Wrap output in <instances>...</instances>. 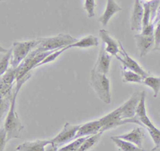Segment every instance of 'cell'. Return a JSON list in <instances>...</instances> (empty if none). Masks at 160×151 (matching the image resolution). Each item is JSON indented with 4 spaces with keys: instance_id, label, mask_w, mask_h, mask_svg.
<instances>
[{
    "instance_id": "6da1fadb",
    "label": "cell",
    "mask_w": 160,
    "mask_h": 151,
    "mask_svg": "<svg viewBox=\"0 0 160 151\" xmlns=\"http://www.w3.org/2000/svg\"><path fill=\"white\" fill-rule=\"evenodd\" d=\"M31 73H29L21 79L16 81L15 87L13 89L11 105L8 112L6 115L4 124V127L7 132L8 141L14 139H19L21 137V135L24 130V126L22 125L16 112V99L18 92L21 87L24 83H25L31 77Z\"/></svg>"
},
{
    "instance_id": "7a4b0ae2",
    "label": "cell",
    "mask_w": 160,
    "mask_h": 151,
    "mask_svg": "<svg viewBox=\"0 0 160 151\" xmlns=\"http://www.w3.org/2000/svg\"><path fill=\"white\" fill-rule=\"evenodd\" d=\"M90 85L102 102L106 104L111 103L110 81L107 75L98 72L92 68L90 73Z\"/></svg>"
},
{
    "instance_id": "3957f363",
    "label": "cell",
    "mask_w": 160,
    "mask_h": 151,
    "mask_svg": "<svg viewBox=\"0 0 160 151\" xmlns=\"http://www.w3.org/2000/svg\"><path fill=\"white\" fill-rule=\"evenodd\" d=\"M41 42V38L27 41H15L12 48V56L10 67L17 68L29 54Z\"/></svg>"
},
{
    "instance_id": "277c9868",
    "label": "cell",
    "mask_w": 160,
    "mask_h": 151,
    "mask_svg": "<svg viewBox=\"0 0 160 151\" xmlns=\"http://www.w3.org/2000/svg\"><path fill=\"white\" fill-rule=\"evenodd\" d=\"M41 39V42L34 48L38 52L56 51L66 47L78 41L77 39L72 37L69 34L63 33L54 36Z\"/></svg>"
},
{
    "instance_id": "5b68a950",
    "label": "cell",
    "mask_w": 160,
    "mask_h": 151,
    "mask_svg": "<svg viewBox=\"0 0 160 151\" xmlns=\"http://www.w3.org/2000/svg\"><path fill=\"white\" fill-rule=\"evenodd\" d=\"M54 51H55L38 52L34 49L16 68V81L21 79L28 74L30 73V71L32 69L36 68L37 65L42 61L48 55Z\"/></svg>"
},
{
    "instance_id": "8992f818",
    "label": "cell",
    "mask_w": 160,
    "mask_h": 151,
    "mask_svg": "<svg viewBox=\"0 0 160 151\" xmlns=\"http://www.w3.org/2000/svg\"><path fill=\"white\" fill-rule=\"evenodd\" d=\"M99 120L102 125L101 132L102 133L107 130L128 123L136 124L142 126L141 122L137 119L136 117L133 120H122L121 117V112L119 107L100 118Z\"/></svg>"
},
{
    "instance_id": "52a82bcc",
    "label": "cell",
    "mask_w": 160,
    "mask_h": 151,
    "mask_svg": "<svg viewBox=\"0 0 160 151\" xmlns=\"http://www.w3.org/2000/svg\"><path fill=\"white\" fill-rule=\"evenodd\" d=\"M80 125H72L69 122L65 123L61 130L51 141L59 148L70 141L74 140Z\"/></svg>"
},
{
    "instance_id": "ba28073f",
    "label": "cell",
    "mask_w": 160,
    "mask_h": 151,
    "mask_svg": "<svg viewBox=\"0 0 160 151\" xmlns=\"http://www.w3.org/2000/svg\"><path fill=\"white\" fill-rule=\"evenodd\" d=\"M141 97V92H135L123 104L119 107L122 120H133Z\"/></svg>"
},
{
    "instance_id": "9c48e42d",
    "label": "cell",
    "mask_w": 160,
    "mask_h": 151,
    "mask_svg": "<svg viewBox=\"0 0 160 151\" xmlns=\"http://www.w3.org/2000/svg\"><path fill=\"white\" fill-rule=\"evenodd\" d=\"M119 42L121 48L120 54H121L122 57H120L118 55L116 56V57L122 63L123 69H128L134 72H136L144 78L149 76L150 75L149 72L145 71L134 59H133L131 56H129L125 51V49H124L121 42L119 41Z\"/></svg>"
},
{
    "instance_id": "30bf717a",
    "label": "cell",
    "mask_w": 160,
    "mask_h": 151,
    "mask_svg": "<svg viewBox=\"0 0 160 151\" xmlns=\"http://www.w3.org/2000/svg\"><path fill=\"white\" fill-rule=\"evenodd\" d=\"M134 39L139 51L141 57L146 56L155 47V39L154 36H146L141 33L135 34Z\"/></svg>"
},
{
    "instance_id": "8fae6325",
    "label": "cell",
    "mask_w": 160,
    "mask_h": 151,
    "mask_svg": "<svg viewBox=\"0 0 160 151\" xmlns=\"http://www.w3.org/2000/svg\"><path fill=\"white\" fill-rule=\"evenodd\" d=\"M144 7L141 0H134L132 12L131 17V29L132 31H141Z\"/></svg>"
},
{
    "instance_id": "7c38bea8",
    "label": "cell",
    "mask_w": 160,
    "mask_h": 151,
    "mask_svg": "<svg viewBox=\"0 0 160 151\" xmlns=\"http://www.w3.org/2000/svg\"><path fill=\"white\" fill-rule=\"evenodd\" d=\"M111 57L112 56L106 52L105 46L104 43L102 42L98 57L93 69L98 72L107 75L110 68Z\"/></svg>"
},
{
    "instance_id": "4fadbf2b",
    "label": "cell",
    "mask_w": 160,
    "mask_h": 151,
    "mask_svg": "<svg viewBox=\"0 0 160 151\" xmlns=\"http://www.w3.org/2000/svg\"><path fill=\"white\" fill-rule=\"evenodd\" d=\"M99 33L102 42L106 44L105 49L108 54L115 57L118 56V53L120 54L121 48L119 41L117 42L116 40L110 36L108 31L104 29H100Z\"/></svg>"
},
{
    "instance_id": "5bb4252c",
    "label": "cell",
    "mask_w": 160,
    "mask_h": 151,
    "mask_svg": "<svg viewBox=\"0 0 160 151\" xmlns=\"http://www.w3.org/2000/svg\"><path fill=\"white\" fill-rule=\"evenodd\" d=\"M101 128L102 125L99 119L81 124V126L78 129L74 139L81 137L91 136L99 132H101Z\"/></svg>"
},
{
    "instance_id": "9a60e30c",
    "label": "cell",
    "mask_w": 160,
    "mask_h": 151,
    "mask_svg": "<svg viewBox=\"0 0 160 151\" xmlns=\"http://www.w3.org/2000/svg\"><path fill=\"white\" fill-rule=\"evenodd\" d=\"M145 100L146 92L145 91H141V97L136 109L135 117L141 122L142 127H146V129L152 128L155 126L147 115L145 106Z\"/></svg>"
},
{
    "instance_id": "2e32d148",
    "label": "cell",
    "mask_w": 160,
    "mask_h": 151,
    "mask_svg": "<svg viewBox=\"0 0 160 151\" xmlns=\"http://www.w3.org/2000/svg\"><path fill=\"white\" fill-rule=\"evenodd\" d=\"M144 135L145 134L142 128L137 127L129 132L116 135V137L131 142L139 148H142V142Z\"/></svg>"
},
{
    "instance_id": "e0dca14e",
    "label": "cell",
    "mask_w": 160,
    "mask_h": 151,
    "mask_svg": "<svg viewBox=\"0 0 160 151\" xmlns=\"http://www.w3.org/2000/svg\"><path fill=\"white\" fill-rule=\"evenodd\" d=\"M50 140H36L26 141L19 144L16 150L17 151H47V146Z\"/></svg>"
},
{
    "instance_id": "ac0fdd59",
    "label": "cell",
    "mask_w": 160,
    "mask_h": 151,
    "mask_svg": "<svg viewBox=\"0 0 160 151\" xmlns=\"http://www.w3.org/2000/svg\"><path fill=\"white\" fill-rule=\"evenodd\" d=\"M121 10L122 8L114 0H107L106 9L102 16L99 17V21L103 26H106L112 16Z\"/></svg>"
},
{
    "instance_id": "d6986e66",
    "label": "cell",
    "mask_w": 160,
    "mask_h": 151,
    "mask_svg": "<svg viewBox=\"0 0 160 151\" xmlns=\"http://www.w3.org/2000/svg\"><path fill=\"white\" fill-rule=\"evenodd\" d=\"M99 45L98 39L92 36L88 35L86 36L80 40H78L76 42L73 44H70L69 46L66 47V49L72 48V47H79V48H88L91 47L98 46Z\"/></svg>"
},
{
    "instance_id": "ffe728a7",
    "label": "cell",
    "mask_w": 160,
    "mask_h": 151,
    "mask_svg": "<svg viewBox=\"0 0 160 151\" xmlns=\"http://www.w3.org/2000/svg\"><path fill=\"white\" fill-rule=\"evenodd\" d=\"M111 140L116 145L119 151H145L143 148H139L132 143L118 138L116 136L111 137Z\"/></svg>"
},
{
    "instance_id": "44dd1931",
    "label": "cell",
    "mask_w": 160,
    "mask_h": 151,
    "mask_svg": "<svg viewBox=\"0 0 160 151\" xmlns=\"http://www.w3.org/2000/svg\"><path fill=\"white\" fill-rule=\"evenodd\" d=\"M0 75H2L9 67L11 56H12V48L9 49H3L1 46L0 51Z\"/></svg>"
},
{
    "instance_id": "7402d4cb",
    "label": "cell",
    "mask_w": 160,
    "mask_h": 151,
    "mask_svg": "<svg viewBox=\"0 0 160 151\" xmlns=\"http://www.w3.org/2000/svg\"><path fill=\"white\" fill-rule=\"evenodd\" d=\"M121 76L123 82H134L143 84L144 77L141 75L132 71L122 69L121 71Z\"/></svg>"
},
{
    "instance_id": "603a6c76",
    "label": "cell",
    "mask_w": 160,
    "mask_h": 151,
    "mask_svg": "<svg viewBox=\"0 0 160 151\" xmlns=\"http://www.w3.org/2000/svg\"><path fill=\"white\" fill-rule=\"evenodd\" d=\"M102 132H99L95 135L88 137L81 145L78 151H88L92 148L99 140Z\"/></svg>"
},
{
    "instance_id": "cb8c5ba5",
    "label": "cell",
    "mask_w": 160,
    "mask_h": 151,
    "mask_svg": "<svg viewBox=\"0 0 160 151\" xmlns=\"http://www.w3.org/2000/svg\"><path fill=\"white\" fill-rule=\"evenodd\" d=\"M143 84L152 89L154 92V97H156L158 96L160 90V76L156 77L149 75L144 79Z\"/></svg>"
},
{
    "instance_id": "d4e9b609",
    "label": "cell",
    "mask_w": 160,
    "mask_h": 151,
    "mask_svg": "<svg viewBox=\"0 0 160 151\" xmlns=\"http://www.w3.org/2000/svg\"><path fill=\"white\" fill-rule=\"evenodd\" d=\"M16 81V68L10 67L1 76V82L6 84H14Z\"/></svg>"
},
{
    "instance_id": "484cf974",
    "label": "cell",
    "mask_w": 160,
    "mask_h": 151,
    "mask_svg": "<svg viewBox=\"0 0 160 151\" xmlns=\"http://www.w3.org/2000/svg\"><path fill=\"white\" fill-rule=\"evenodd\" d=\"M87 137H84L74 139L72 141V142L59 147L58 151H78L81 145Z\"/></svg>"
},
{
    "instance_id": "4316f807",
    "label": "cell",
    "mask_w": 160,
    "mask_h": 151,
    "mask_svg": "<svg viewBox=\"0 0 160 151\" xmlns=\"http://www.w3.org/2000/svg\"><path fill=\"white\" fill-rule=\"evenodd\" d=\"M66 47H64V48H62V49H58L57 51H54L53 52L49 54V55H48L42 61H41L39 64H38L36 66V67H39L41 66H42L44 64H48V63H49V62H51L52 61H54L57 57H58L63 52H64L65 51H66Z\"/></svg>"
},
{
    "instance_id": "83f0119b",
    "label": "cell",
    "mask_w": 160,
    "mask_h": 151,
    "mask_svg": "<svg viewBox=\"0 0 160 151\" xmlns=\"http://www.w3.org/2000/svg\"><path fill=\"white\" fill-rule=\"evenodd\" d=\"M12 97V95L4 97V98H1V119L3 117L4 114L6 113V114H7V113L8 112V110H9L10 105H11Z\"/></svg>"
},
{
    "instance_id": "f1b7e54d",
    "label": "cell",
    "mask_w": 160,
    "mask_h": 151,
    "mask_svg": "<svg viewBox=\"0 0 160 151\" xmlns=\"http://www.w3.org/2000/svg\"><path fill=\"white\" fill-rule=\"evenodd\" d=\"M96 2L95 0H85L84 3V9L86 11L88 17H94L95 14Z\"/></svg>"
},
{
    "instance_id": "f546056e",
    "label": "cell",
    "mask_w": 160,
    "mask_h": 151,
    "mask_svg": "<svg viewBox=\"0 0 160 151\" xmlns=\"http://www.w3.org/2000/svg\"><path fill=\"white\" fill-rule=\"evenodd\" d=\"M144 7V14L142 19V27L151 22V9L150 2H142Z\"/></svg>"
},
{
    "instance_id": "4dcf8cb0",
    "label": "cell",
    "mask_w": 160,
    "mask_h": 151,
    "mask_svg": "<svg viewBox=\"0 0 160 151\" xmlns=\"http://www.w3.org/2000/svg\"><path fill=\"white\" fill-rule=\"evenodd\" d=\"M147 130L155 144V147L158 146L160 143V130L156 127L152 128H147Z\"/></svg>"
},
{
    "instance_id": "1f68e13d",
    "label": "cell",
    "mask_w": 160,
    "mask_h": 151,
    "mask_svg": "<svg viewBox=\"0 0 160 151\" xmlns=\"http://www.w3.org/2000/svg\"><path fill=\"white\" fill-rule=\"evenodd\" d=\"M8 142L7 132L4 126H2L0 129V151H4Z\"/></svg>"
},
{
    "instance_id": "d6a6232c",
    "label": "cell",
    "mask_w": 160,
    "mask_h": 151,
    "mask_svg": "<svg viewBox=\"0 0 160 151\" xmlns=\"http://www.w3.org/2000/svg\"><path fill=\"white\" fill-rule=\"evenodd\" d=\"M154 37L155 39V47L154 50H159L160 46V19L156 22Z\"/></svg>"
},
{
    "instance_id": "836d02e7",
    "label": "cell",
    "mask_w": 160,
    "mask_h": 151,
    "mask_svg": "<svg viewBox=\"0 0 160 151\" xmlns=\"http://www.w3.org/2000/svg\"><path fill=\"white\" fill-rule=\"evenodd\" d=\"M155 30V24L154 22H151L148 25L142 27L141 30V34L146 36H154Z\"/></svg>"
},
{
    "instance_id": "e575fe53",
    "label": "cell",
    "mask_w": 160,
    "mask_h": 151,
    "mask_svg": "<svg viewBox=\"0 0 160 151\" xmlns=\"http://www.w3.org/2000/svg\"><path fill=\"white\" fill-rule=\"evenodd\" d=\"M151 151H160V149L156 148V147H154L153 149H151Z\"/></svg>"
},
{
    "instance_id": "d590c367",
    "label": "cell",
    "mask_w": 160,
    "mask_h": 151,
    "mask_svg": "<svg viewBox=\"0 0 160 151\" xmlns=\"http://www.w3.org/2000/svg\"><path fill=\"white\" fill-rule=\"evenodd\" d=\"M142 2H151L152 1H153V0H141Z\"/></svg>"
},
{
    "instance_id": "8d00e7d4",
    "label": "cell",
    "mask_w": 160,
    "mask_h": 151,
    "mask_svg": "<svg viewBox=\"0 0 160 151\" xmlns=\"http://www.w3.org/2000/svg\"><path fill=\"white\" fill-rule=\"evenodd\" d=\"M156 147V148H159V149H160V143H159V144L158 145V146H157V147Z\"/></svg>"
},
{
    "instance_id": "74e56055",
    "label": "cell",
    "mask_w": 160,
    "mask_h": 151,
    "mask_svg": "<svg viewBox=\"0 0 160 151\" xmlns=\"http://www.w3.org/2000/svg\"><path fill=\"white\" fill-rule=\"evenodd\" d=\"M159 50L160 51V46H159Z\"/></svg>"
}]
</instances>
